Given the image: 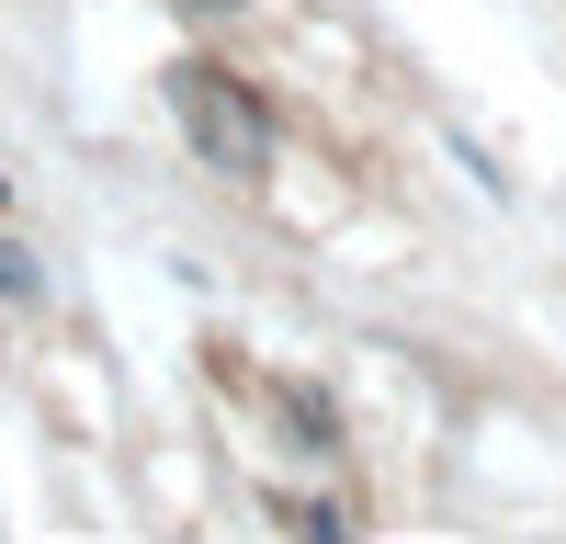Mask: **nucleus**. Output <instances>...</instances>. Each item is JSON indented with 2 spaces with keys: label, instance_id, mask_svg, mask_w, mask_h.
I'll return each instance as SVG.
<instances>
[{
  "label": "nucleus",
  "instance_id": "nucleus-1",
  "mask_svg": "<svg viewBox=\"0 0 566 544\" xmlns=\"http://www.w3.org/2000/svg\"><path fill=\"white\" fill-rule=\"evenodd\" d=\"M170 103H181V136L227 170V181H261L272 170V114L250 103V80H227V69H170Z\"/></svg>",
  "mask_w": 566,
  "mask_h": 544
},
{
  "label": "nucleus",
  "instance_id": "nucleus-2",
  "mask_svg": "<svg viewBox=\"0 0 566 544\" xmlns=\"http://www.w3.org/2000/svg\"><path fill=\"white\" fill-rule=\"evenodd\" d=\"M0 295H23V306H34V295H45V272H34L23 250H0Z\"/></svg>",
  "mask_w": 566,
  "mask_h": 544
},
{
  "label": "nucleus",
  "instance_id": "nucleus-3",
  "mask_svg": "<svg viewBox=\"0 0 566 544\" xmlns=\"http://www.w3.org/2000/svg\"><path fill=\"white\" fill-rule=\"evenodd\" d=\"M181 12H205V23H227V12H250V0H181Z\"/></svg>",
  "mask_w": 566,
  "mask_h": 544
},
{
  "label": "nucleus",
  "instance_id": "nucleus-4",
  "mask_svg": "<svg viewBox=\"0 0 566 544\" xmlns=\"http://www.w3.org/2000/svg\"><path fill=\"white\" fill-rule=\"evenodd\" d=\"M0 205H12V181H0Z\"/></svg>",
  "mask_w": 566,
  "mask_h": 544
}]
</instances>
